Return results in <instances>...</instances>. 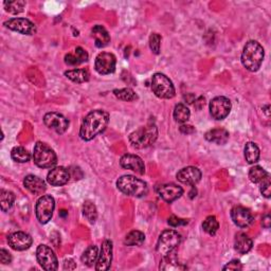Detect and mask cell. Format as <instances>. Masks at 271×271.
Returning <instances> with one entry per match:
<instances>
[{
  "label": "cell",
  "instance_id": "cell-29",
  "mask_svg": "<svg viewBox=\"0 0 271 271\" xmlns=\"http://www.w3.org/2000/svg\"><path fill=\"white\" fill-rule=\"evenodd\" d=\"M159 268H160V270H184V269H186V267L183 266L181 263L178 262L175 257L171 256V253L163 258L162 262L160 263Z\"/></svg>",
  "mask_w": 271,
  "mask_h": 271
},
{
  "label": "cell",
  "instance_id": "cell-8",
  "mask_svg": "<svg viewBox=\"0 0 271 271\" xmlns=\"http://www.w3.org/2000/svg\"><path fill=\"white\" fill-rule=\"evenodd\" d=\"M55 208V200L50 195H42V196L37 200L35 212L38 222L42 225L49 223L51 220Z\"/></svg>",
  "mask_w": 271,
  "mask_h": 271
},
{
  "label": "cell",
  "instance_id": "cell-23",
  "mask_svg": "<svg viewBox=\"0 0 271 271\" xmlns=\"http://www.w3.org/2000/svg\"><path fill=\"white\" fill-rule=\"evenodd\" d=\"M88 53L82 47H78L73 53H68L65 56V63L68 66H78L88 61Z\"/></svg>",
  "mask_w": 271,
  "mask_h": 271
},
{
  "label": "cell",
  "instance_id": "cell-16",
  "mask_svg": "<svg viewBox=\"0 0 271 271\" xmlns=\"http://www.w3.org/2000/svg\"><path fill=\"white\" fill-rule=\"evenodd\" d=\"M231 218L233 223L240 228L249 227L254 220L251 211L242 206H236L231 210Z\"/></svg>",
  "mask_w": 271,
  "mask_h": 271
},
{
  "label": "cell",
  "instance_id": "cell-13",
  "mask_svg": "<svg viewBox=\"0 0 271 271\" xmlns=\"http://www.w3.org/2000/svg\"><path fill=\"white\" fill-rule=\"evenodd\" d=\"M7 29L18 32L23 35H33L36 33V27L31 20L27 18H11L3 23Z\"/></svg>",
  "mask_w": 271,
  "mask_h": 271
},
{
  "label": "cell",
  "instance_id": "cell-35",
  "mask_svg": "<svg viewBox=\"0 0 271 271\" xmlns=\"http://www.w3.org/2000/svg\"><path fill=\"white\" fill-rule=\"evenodd\" d=\"M83 213H84V216L89 220V223H91V224L96 223V220L98 218V211H97L95 203H93L92 201L87 200V201L84 202Z\"/></svg>",
  "mask_w": 271,
  "mask_h": 271
},
{
  "label": "cell",
  "instance_id": "cell-30",
  "mask_svg": "<svg viewBox=\"0 0 271 271\" xmlns=\"http://www.w3.org/2000/svg\"><path fill=\"white\" fill-rule=\"evenodd\" d=\"M98 257H99V249L97 246L92 245V246H89V247L84 251L81 260L85 265L91 267L97 262Z\"/></svg>",
  "mask_w": 271,
  "mask_h": 271
},
{
  "label": "cell",
  "instance_id": "cell-7",
  "mask_svg": "<svg viewBox=\"0 0 271 271\" xmlns=\"http://www.w3.org/2000/svg\"><path fill=\"white\" fill-rule=\"evenodd\" d=\"M181 242V235L175 230H165L160 234L157 243V252L164 258L172 253Z\"/></svg>",
  "mask_w": 271,
  "mask_h": 271
},
{
  "label": "cell",
  "instance_id": "cell-21",
  "mask_svg": "<svg viewBox=\"0 0 271 271\" xmlns=\"http://www.w3.org/2000/svg\"><path fill=\"white\" fill-rule=\"evenodd\" d=\"M23 185L25 189L29 190L34 195H41L46 191V183L41 179V178L34 176V175H28L24 178Z\"/></svg>",
  "mask_w": 271,
  "mask_h": 271
},
{
  "label": "cell",
  "instance_id": "cell-12",
  "mask_svg": "<svg viewBox=\"0 0 271 271\" xmlns=\"http://www.w3.org/2000/svg\"><path fill=\"white\" fill-rule=\"evenodd\" d=\"M117 58L113 53L109 52H102L100 53L95 63V68L98 73L100 74H110L116 70Z\"/></svg>",
  "mask_w": 271,
  "mask_h": 271
},
{
  "label": "cell",
  "instance_id": "cell-11",
  "mask_svg": "<svg viewBox=\"0 0 271 271\" xmlns=\"http://www.w3.org/2000/svg\"><path fill=\"white\" fill-rule=\"evenodd\" d=\"M44 123L48 129L54 131L58 135H63L69 127V120L58 113H48L44 117Z\"/></svg>",
  "mask_w": 271,
  "mask_h": 271
},
{
  "label": "cell",
  "instance_id": "cell-10",
  "mask_svg": "<svg viewBox=\"0 0 271 271\" xmlns=\"http://www.w3.org/2000/svg\"><path fill=\"white\" fill-rule=\"evenodd\" d=\"M231 101L225 97H216L210 102V114L215 120H224L231 112Z\"/></svg>",
  "mask_w": 271,
  "mask_h": 271
},
{
  "label": "cell",
  "instance_id": "cell-42",
  "mask_svg": "<svg viewBox=\"0 0 271 271\" xmlns=\"http://www.w3.org/2000/svg\"><path fill=\"white\" fill-rule=\"evenodd\" d=\"M223 269L224 270H234V271H237V270H242L243 269V265H242V263L239 260H233L231 262H229L228 264Z\"/></svg>",
  "mask_w": 271,
  "mask_h": 271
},
{
  "label": "cell",
  "instance_id": "cell-36",
  "mask_svg": "<svg viewBox=\"0 0 271 271\" xmlns=\"http://www.w3.org/2000/svg\"><path fill=\"white\" fill-rule=\"evenodd\" d=\"M219 224L215 216H208L202 223L203 231L208 233L209 235H215L218 231Z\"/></svg>",
  "mask_w": 271,
  "mask_h": 271
},
{
  "label": "cell",
  "instance_id": "cell-33",
  "mask_svg": "<svg viewBox=\"0 0 271 271\" xmlns=\"http://www.w3.org/2000/svg\"><path fill=\"white\" fill-rule=\"evenodd\" d=\"M268 176L269 174L265 171V169L259 165L251 167L249 171V179L253 183H261L262 181H264Z\"/></svg>",
  "mask_w": 271,
  "mask_h": 271
},
{
  "label": "cell",
  "instance_id": "cell-31",
  "mask_svg": "<svg viewBox=\"0 0 271 271\" xmlns=\"http://www.w3.org/2000/svg\"><path fill=\"white\" fill-rule=\"evenodd\" d=\"M145 241V235L141 231L133 230L125 236L124 244L126 246H141Z\"/></svg>",
  "mask_w": 271,
  "mask_h": 271
},
{
  "label": "cell",
  "instance_id": "cell-17",
  "mask_svg": "<svg viewBox=\"0 0 271 271\" xmlns=\"http://www.w3.org/2000/svg\"><path fill=\"white\" fill-rule=\"evenodd\" d=\"M157 193L161 199L171 203L182 196L183 189L175 183H166L160 185L157 189Z\"/></svg>",
  "mask_w": 271,
  "mask_h": 271
},
{
  "label": "cell",
  "instance_id": "cell-41",
  "mask_svg": "<svg viewBox=\"0 0 271 271\" xmlns=\"http://www.w3.org/2000/svg\"><path fill=\"white\" fill-rule=\"evenodd\" d=\"M167 224L173 227V228H177V227H179V226H183V225H186L188 224V220H185V219H181L179 217H177L175 215L171 216L168 219H167Z\"/></svg>",
  "mask_w": 271,
  "mask_h": 271
},
{
  "label": "cell",
  "instance_id": "cell-4",
  "mask_svg": "<svg viewBox=\"0 0 271 271\" xmlns=\"http://www.w3.org/2000/svg\"><path fill=\"white\" fill-rule=\"evenodd\" d=\"M158 138V129L154 123H148L145 126H141L138 130L133 132L130 137V143L135 148H146L152 145Z\"/></svg>",
  "mask_w": 271,
  "mask_h": 271
},
{
  "label": "cell",
  "instance_id": "cell-37",
  "mask_svg": "<svg viewBox=\"0 0 271 271\" xmlns=\"http://www.w3.org/2000/svg\"><path fill=\"white\" fill-rule=\"evenodd\" d=\"M114 95L116 98L125 102H132L138 99V96L132 88H123V89H115Z\"/></svg>",
  "mask_w": 271,
  "mask_h": 271
},
{
  "label": "cell",
  "instance_id": "cell-26",
  "mask_svg": "<svg viewBox=\"0 0 271 271\" xmlns=\"http://www.w3.org/2000/svg\"><path fill=\"white\" fill-rule=\"evenodd\" d=\"M245 159L249 164L257 163L260 159V148L254 142H248L245 145Z\"/></svg>",
  "mask_w": 271,
  "mask_h": 271
},
{
  "label": "cell",
  "instance_id": "cell-24",
  "mask_svg": "<svg viewBox=\"0 0 271 271\" xmlns=\"http://www.w3.org/2000/svg\"><path fill=\"white\" fill-rule=\"evenodd\" d=\"M252 246L253 242L247 234L245 233L236 234L234 241V248L237 252L241 254L248 253L252 249Z\"/></svg>",
  "mask_w": 271,
  "mask_h": 271
},
{
  "label": "cell",
  "instance_id": "cell-27",
  "mask_svg": "<svg viewBox=\"0 0 271 271\" xmlns=\"http://www.w3.org/2000/svg\"><path fill=\"white\" fill-rule=\"evenodd\" d=\"M65 76L74 83L82 84L85 82H88L90 75L86 69H72L66 71Z\"/></svg>",
  "mask_w": 271,
  "mask_h": 271
},
{
  "label": "cell",
  "instance_id": "cell-47",
  "mask_svg": "<svg viewBox=\"0 0 271 271\" xmlns=\"http://www.w3.org/2000/svg\"><path fill=\"white\" fill-rule=\"evenodd\" d=\"M270 216L269 215H266L264 218H263V227H265V228H270V223H271V220H270Z\"/></svg>",
  "mask_w": 271,
  "mask_h": 271
},
{
  "label": "cell",
  "instance_id": "cell-1",
  "mask_svg": "<svg viewBox=\"0 0 271 271\" xmlns=\"http://www.w3.org/2000/svg\"><path fill=\"white\" fill-rule=\"evenodd\" d=\"M109 122V114L105 110H92L84 118L80 129V137L84 141L95 139L98 135L103 133Z\"/></svg>",
  "mask_w": 271,
  "mask_h": 271
},
{
  "label": "cell",
  "instance_id": "cell-32",
  "mask_svg": "<svg viewBox=\"0 0 271 271\" xmlns=\"http://www.w3.org/2000/svg\"><path fill=\"white\" fill-rule=\"evenodd\" d=\"M14 201H15L14 193L5 190L0 191V206H1V210L3 212L10 210L14 205Z\"/></svg>",
  "mask_w": 271,
  "mask_h": 271
},
{
  "label": "cell",
  "instance_id": "cell-45",
  "mask_svg": "<svg viewBox=\"0 0 271 271\" xmlns=\"http://www.w3.org/2000/svg\"><path fill=\"white\" fill-rule=\"evenodd\" d=\"M180 132L182 134H192L195 132V130L193 129V126H190V125H182L180 127Z\"/></svg>",
  "mask_w": 271,
  "mask_h": 271
},
{
  "label": "cell",
  "instance_id": "cell-20",
  "mask_svg": "<svg viewBox=\"0 0 271 271\" xmlns=\"http://www.w3.org/2000/svg\"><path fill=\"white\" fill-rule=\"evenodd\" d=\"M120 164L125 169H131V171L135 172L136 174L143 175L145 173V165H144L143 160L137 156L133 154H125L120 159Z\"/></svg>",
  "mask_w": 271,
  "mask_h": 271
},
{
  "label": "cell",
  "instance_id": "cell-3",
  "mask_svg": "<svg viewBox=\"0 0 271 271\" xmlns=\"http://www.w3.org/2000/svg\"><path fill=\"white\" fill-rule=\"evenodd\" d=\"M117 188L123 194L137 198L146 196L148 193L147 183L133 175H124L119 178Z\"/></svg>",
  "mask_w": 271,
  "mask_h": 271
},
{
  "label": "cell",
  "instance_id": "cell-14",
  "mask_svg": "<svg viewBox=\"0 0 271 271\" xmlns=\"http://www.w3.org/2000/svg\"><path fill=\"white\" fill-rule=\"evenodd\" d=\"M113 262V242L105 240L102 244L101 251L96 264V270L106 271L112 266Z\"/></svg>",
  "mask_w": 271,
  "mask_h": 271
},
{
  "label": "cell",
  "instance_id": "cell-28",
  "mask_svg": "<svg viewBox=\"0 0 271 271\" xmlns=\"http://www.w3.org/2000/svg\"><path fill=\"white\" fill-rule=\"evenodd\" d=\"M173 117L177 123L183 124V123L189 121V119L191 117V112H190V109L186 107L184 104L179 103V104H177L174 108Z\"/></svg>",
  "mask_w": 271,
  "mask_h": 271
},
{
  "label": "cell",
  "instance_id": "cell-2",
  "mask_svg": "<svg viewBox=\"0 0 271 271\" xmlns=\"http://www.w3.org/2000/svg\"><path fill=\"white\" fill-rule=\"evenodd\" d=\"M264 56V48L260 42L257 40H249L243 50L242 64L247 70L256 72L261 68Z\"/></svg>",
  "mask_w": 271,
  "mask_h": 271
},
{
  "label": "cell",
  "instance_id": "cell-38",
  "mask_svg": "<svg viewBox=\"0 0 271 271\" xmlns=\"http://www.w3.org/2000/svg\"><path fill=\"white\" fill-rule=\"evenodd\" d=\"M3 5L6 12L16 15L23 11L25 2L22 0H15V1H4Z\"/></svg>",
  "mask_w": 271,
  "mask_h": 271
},
{
  "label": "cell",
  "instance_id": "cell-39",
  "mask_svg": "<svg viewBox=\"0 0 271 271\" xmlns=\"http://www.w3.org/2000/svg\"><path fill=\"white\" fill-rule=\"evenodd\" d=\"M160 47H161V36L158 33H152L149 36V48L155 54L160 53Z\"/></svg>",
  "mask_w": 271,
  "mask_h": 271
},
{
  "label": "cell",
  "instance_id": "cell-18",
  "mask_svg": "<svg viewBox=\"0 0 271 271\" xmlns=\"http://www.w3.org/2000/svg\"><path fill=\"white\" fill-rule=\"evenodd\" d=\"M201 176L202 174L200 172V169L195 166L183 167L176 175L178 181H180L183 184H188L192 186H194L195 184L200 181Z\"/></svg>",
  "mask_w": 271,
  "mask_h": 271
},
{
  "label": "cell",
  "instance_id": "cell-44",
  "mask_svg": "<svg viewBox=\"0 0 271 271\" xmlns=\"http://www.w3.org/2000/svg\"><path fill=\"white\" fill-rule=\"evenodd\" d=\"M205 104H206V99L203 98V97H199L198 99L195 100L194 106H195V108H196V109L200 110V109L203 108V106H205Z\"/></svg>",
  "mask_w": 271,
  "mask_h": 271
},
{
  "label": "cell",
  "instance_id": "cell-15",
  "mask_svg": "<svg viewBox=\"0 0 271 271\" xmlns=\"http://www.w3.org/2000/svg\"><path fill=\"white\" fill-rule=\"evenodd\" d=\"M7 243L13 250L24 251L31 247L33 240L30 234L22 231H17L8 235Z\"/></svg>",
  "mask_w": 271,
  "mask_h": 271
},
{
  "label": "cell",
  "instance_id": "cell-25",
  "mask_svg": "<svg viewBox=\"0 0 271 271\" xmlns=\"http://www.w3.org/2000/svg\"><path fill=\"white\" fill-rule=\"evenodd\" d=\"M205 138L209 142H213L222 145V144H226L228 142L229 133L225 129H214L209 131L206 134Z\"/></svg>",
  "mask_w": 271,
  "mask_h": 271
},
{
  "label": "cell",
  "instance_id": "cell-19",
  "mask_svg": "<svg viewBox=\"0 0 271 271\" xmlns=\"http://www.w3.org/2000/svg\"><path fill=\"white\" fill-rule=\"evenodd\" d=\"M70 180V172L64 166H57L52 169L47 175V181L53 186H62Z\"/></svg>",
  "mask_w": 271,
  "mask_h": 271
},
{
  "label": "cell",
  "instance_id": "cell-5",
  "mask_svg": "<svg viewBox=\"0 0 271 271\" xmlns=\"http://www.w3.org/2000/svg\"><path fill=\"white\" fill-rule=\"evenodd\" d=\"M33 160L38 167L51 168L57 162L55 151L45 142H37L33 150Z\"/></svg>",
  "mask_w": 271,
  "mask_h": 271
},
{
  "label": "cell",
  "instance_id": "cell-43",
  "mask_svg": "<svg viewBox=\"0 0 271 271\" xmlns=\"http://www.w3.org/2000/svg\"><path fill=\"white\" fill-rule=\"evenodd\" d=\"M0 262H1L3 265L10 264V263L12 262L11 254L8 253V251H6L5 249L0 250Z\"/></svg>",
  "mask_w": 271,
  "mask_h": 271
},
{
  "label": "cell",
  "instance_id": "cell-6",
  "mask_svg": "<svg viewBox=\"0 0 271 271\" xmlns=\"http://www.w3.org/2000/svg\"><path fill=\"white\" fill-rule=\"evenodd\" d=\"M151 90L160 99H173L176 92L172 81L163 73H155L152 75Z\"/></svg>",
  "mask_w": 271,
  "mask_h": 271
},
{
  "label": "cell",
  "instance_id": "cell-9",
  "mask_svg": "<svg viewBox=\"0 0 271 271\" xmlns=\"http://www.w3.org/2000/svg\"><path fill=\"white\" fill-rule=\"evenodd\" d=\"M36 259L42 269L48 271L57 270L58 262L54 251L47 245H39L36 250Z\"/></svg>",
  "mask_w": 271,
  "mask_h": 271
},
{
  "label": "cell",
  "instance_id": "cell-46",
  "mask_svg": "<svg viewBox=\"0 0 271 271\" xmlns=\"http://www.w3.org/2000/svg\"><path fill=\"white\" fill-rule=\"evenodd\" d=\"M183 99L186 101L185 103H189V104H192L193 102H195V100H196V99H195V96L193 95V93H189V95H185L183 97Z\"/></svg>",
  "mask_w": 271,
  "mask_h": 271
},
{
  "label": "cell",
  "instance_id": "cell-34",
  "mask_svg": "<svg viewBox=\"0 0 271 271\" xmlns=\"http://www.w3.org/2000/svg\"><path fill=\"white\" fill-rule=\"evenodd\" d=\"M11 157L14 161H16V162L18 163L28 162V161L31 159V155L28 151V149H25L22 146L14 147L11 151Z\"/></svg>",
  "mask_w": 271,
  "mask_h": 271
},
{
  "label": "cell",
  "instance_id": "cell-40",
  "mask_svg": "<svg viewBox=\"0 0 271 271\" xmlns=\"http://www.w3.org/2000/svg\"><path fill=\"white\" fill-rule=\"evenodd\" d=\"M261 193L264 197L270 198L271 195V182H270V177L268 176L264 181H262L261 183Z\"/></svg>",
  "mask_w": 271,
  "mask_h": 271
},
{
  "label": "cell",
  "instance_id": "cell-22",
  "mask_svg": "<svg viewBox=\"0 0 271 271\" xmlns=\"http://www.w3.org/2000/svg\"><path fill=\"white\" fill-rule=\"evenodd\" d=\"M91 36L95 38L96 46L98 48L106 47L110 41V36H109L107 30L103 27V25H100V24H97L92 28Z\"/></svg>",
  "mask_w": 271,
  "mask_h": 271
}]
</instances>
